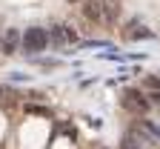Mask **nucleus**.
Returning a JSON list of instances; mask_svg holds the SVG:
<instances>
[{
    "label": "nucleus",
    "mask_w": 160,
    "mask_h": 149,
    "mask_svg": "<svg viewBox=\"0 0 160 149\" xmlns=\"http://www.w3.org/2000/svg\"><path fill=\"white\" fill-rule=\"evenodd\" d=\"M49 43H52L49 32L40 29V26H32V29H26V35H23V46H20V49H23L26 55H37V52H43Z\"/></svg>",
    "instance_id": "obj_1"
},
{
    "label": "nucleus",
    "mask_w": 160,
    "mask_h": 149,
    "mask_svg": "<svg viewBox=\"0 0 160 149\" xmlns=\"http://www.w3.org/2000/svg\"><path fill=\"white\" fill-rule=\"evenodd\" d=\"M120 106H123L126 112L143 115V112H149L152 100H149V95H143L140 89H126V92H123V98H120Z\"/></svg>",
    "instance_id": "obj_2"
},
{
    "label": "nucleus",
    "mask_w": 160,
    "mask_h": 149,
    "mask_svg": "<svg viewBox=\"0 0 160 149\" xmlns=\"http://www.w3.org/2000/svg\"><path fill=\"white\" fill-rule=\"evenodd\" d=\"M49 37H52V43L54 46H74L77 43V32L66 23H54L49 29Z\"/></svg>",
    "instance_id": "obj_3"
},
{
    "label": "nucleus",
    "mask_w": 160,
    "mask_h": 149,
    "mask_svg": "<svg viewBox=\"0 0 160 149\" xmlns=\"http://www.w3.org/2000/svg\"><path fill=\"white\" fill-rule=\"evenodd\" d=\"M0 40H3V55H14L17 46H23V35H20L17 29H6V35Z\"/></svg>",
    "instance_id": "obj_4"
},
{
    "label": "nucleus",
    "mask_w": 160,
    "mask_h": 149,
    "mask_svg": "<svg viewBox=\"0 0 160 149\" xmlns=\"http://www.w3.org/2000/svg\"><path fill=\"white\" fill-rule=\"evenodd\" d=\"M83 14H86V20H92V23H106V17H103V0H86Z\"/></svg>",
    "instance_id": "obj_5"
},
{
    "label": "nucleus",
    "mask_w": 160,
    "mask_h": 149,
    "mask_svg": "<svg viewBox=\"0 0 160 149\" xmlns=\"http://www.w3.org/2000/svg\"><path fill=\"white\" fill-rule=\"evenodd\" d=\"M120 3H123V0H103V17H106V23H109V26H114V23H117L120 9H123Z\"/></svg>",
    "instance_id": "obj_6"
},
{
    "label": "nucleus",
    "mask_w": 160,
    "mask_h": 149,
    "mask_svg": "<svg viewBox=\"0 0 160 149\" xmlns=\"http://www.w3.org/2000/svg\"><path fill=\"white\" fill-rule=\"evenodd\" d=\"M140 132L149 135V138H154V141H160V126L154 120H140Z\"/></svg>",
    "instance_id": "obj_7"
},
{
    "label": "nucleus",
    "mask_w": 160,
    "mask_h": 149,
    "mask_svg": "<svg viewBox=\"0 0 160 149\" xmlns=\"http://www.w3.org/2000/svg\"><path fill=\"white\" fill-rule=\"evenodd\" d=\"M120 149H143L140 146V141L134 135H123V141H120Z\"/></svg>",
    "instance_id": "obj_8"
},
{
    "label": "nucleus",
    "mask_w": 160,
    "mask_h": 149,
    "mask_svg": "<svg viewBox=\"0 0 160 149\" xmlns=\"http://www.w3.org/2000/svg\"><path fill=\"white\" fill-rule=\"evenodd\" d=\"M103 46H109L106 40H86V43H80V49H103Z\"/></svg>",
    "instance_id": "obj_9"
},
{
    "label": "nucleus",
    "mask_w": 160,
    "mask_h": 149,
    "mask_svg": "<svg viewBox=\"0 0 160 149\" xmlns=\"http://www.w3.org/2000/svg\"><path fill=\"white\" fill-rule=\"evenodd\" d=\"M143 83H146V86H149V89H154V92H160V77H157V75H149V77H146Z\"/></svg>",
    "instance_id": "obj_10"
},
{
    "label": "nucleus",
    "mask_w": 160,
    "mask_h": 149,
    "mask_svg": "<svg viewBox=\"0 0 160 149\" xmlns=\"http://www.w3.org/2000/svg\"><path fill=\"white\" fill-rule=\"evenodd\" d=\"M129 37H154V32H149V29H140V32H129Z\"/></svg>",
    "instance_id": "obj_11"
},
{
    "label": "nucleus",
    "mask_w": 160,
    "mask_h": 149,
    "mask_svg": "<svg viewBox=\"0 0 160 149\" xmlns=\"http://www.w3.org/2000/svg\"><path fill=\"white\" fill-rule=\"evenodd\" d=\"M26 109H29V112H34V115H49L46 109H40V106H26Z\"/></svg>",
    "instance_id": "obj_12"
},
{
    "label": "nucleus",
    "mask_w": 160,
    "mask_h": 149,
    "mask_svg": "<svg viewBox=\"0 0 160 149\" xmlns=\"http://www.w3.org/2000/svg\"><path fill=\"white\" fill-rule=\"evenodd\" d=\"M149 100H152V103H160V92H152V95H149Z\"/></svg>",
    "instance_id": "obj_13"
},
{
    "label": "nucleus",
    "mask_w": 160,
    "mask_h": 149,
    "mask_svg": "<svg viewBox=\"0 0 160 149\" xmlns=\"http://www.w3.org/2000/svg\"><path fill=\"white\" fill-rule=\"evenodd\" d=\"M69 3H77V0H69Z\"/></svg>",
    "instance_id": "obj_14"
},
{
    "label": "nucleus",
    "mask_w": 160,
    "mask_h": 149,
    "mask_svg": "<svg viewBox=\"0 0 160 149\" xmlns=\"http://www.w3.org/2000/svg\"><path fill=\"white\" fill-rule=\"evenodd\" d=\"M103 149H106V146H103Z\"/></svg>",
    "instance_id": "obj_15"
}]
</instances>
